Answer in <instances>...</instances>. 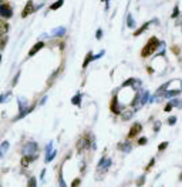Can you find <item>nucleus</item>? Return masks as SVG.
<instances>
[{
  "label": "nucleus",
  "instance_id": "nucleus-1",
  "mask_svg": "<svg viewBox=\"0 0 182 187\" xmlns=\"http://www.w3.org/2000/svg\"><path fill=\"white\" fill-rule=\"evenodd\" d=\"M159 44H161V42L155 37V36H152L151 39L148 40V43L144 46V49L141 50V57H149V56H152L155 51H157V49H159Z\"/></svg>",
  "mask_w": 182,
  "mask_h": 187
},
{
  "label": "nucleus",
  "instance_id": "nucleus-2",
  "mask_svg": "<svg viewBox=\"0 0 182 187\" xmlns=\"http://www.w3.org/2000/svg\"><path fill=\"white\" fill-rule=\"evenodd\" d=\"M0 16L3 19H12V16H13V9L6 0H3L0 3Z\"/></svg>",
  "mask_w": 182,
  "mask_h": 187
},
{
  "label": "nucleus",
  "instance_id": "nucleus-3",
  "mask_svg": "<svg viewBox=\"0 0 182 187\" xmlns=\"http://www.w3.org/2000/svg\"><path fill=\"white\" fill-rule=\"evenodd\" d=\"M32 13H34V3H33V0H29L26 3V6H24V10L21 12V17H27L29 15H32Z\"/></svg>",
  "mask_w": 182,
  "mask_h": 187
},
{
  "label": "nucleus",
  "instance_id": "nucleus-4",
  "mask_svg": "<svg viewBox=\"0 0 182 187\" xmlns=\"http://www.w3.org/2000/svg\"><path fill=\"white\" fill-rule=\"evenodd\" d=\"M66 27L64 26H58V27H54L53 30H51V37H61V36H64L66 34Z\"/></svg>",
  "mask_w": 182,
  "mask_h": 187
},
{
  "label": "nucleus",
  "instance_id": "nucleus-5",
  "mask_svg": "<svg viewBox=\"0 0 182 187\" xmlns=\"http://www.w3.org/2000/svg\"><path fill=\"white\" fill-rule=\"evenodd\" d=\"M44 44H46L44 42H38V43H36L33 47L30 49V51H29V57H33L34 54H37L38 51H40L41 49H43V47H44Z\"/></svg>",
  "mask_w": 182,
  "mask_h": 187
},
{
  "label": "nucleus",
  "instance_id": "nucleus-6",
  "mask_svg": "<svg viewBox=\"0 0 182 187\" xmlns=\"http://www.w3.org/2000/svg\"><path fill=\"white\" fill-rule=\"evenodd\" d=\"M141 129H142V127H141V124H139V123H135L133 127H131L130 133H128V137H130V139L135 137L137 134H138V133H139V132H141Z\"/></svg>",
  "mask_w": 182,
  "mask_h": 187
},
{
  "label": "nucleus",
  "instance_id": "nucleus-7",
  "mask_svg": "<svg viewBox=\"0 0 182 187\" xmlns=\"http://www.w3.org/2000/svg\"><path fill=\"white\" fill-rule=\"evenodd\" d=\"M93 60H95V56L93 54V51H88L87 54H85V59H84V62H83V69H85Z\"/></svg>",
  "mask_w": 182,
  "mask_h": 187
},
{
  "label": "nucleus",
  "instance_id": "nucleus-8",
  "mask_svg": "<svg viewBox=\"0 0 182 187\" xmlns=\"http://www.w3.org/2000/svg\"><path fill=\"white\" fill-rule=\"evenodd\" d=\"M152 23H154V21H147V23H144V24H142V26H141L139 29H137V32H134V36L137 37V36H139V34H142V33H144V32H145V30H147V29H148L149 26L152 24Z\"/></svg>",
  "mask_w": 182,
  "mask_h": 187
},
{
  "label": "nucleus",
  "instance_id": "nucleus-9",
  "mask_svg": "<svg viewBox=\"0 0 182 187\" xmlns=\"http://www.w3.org/2000/svg\"><path fill=\"white\" fill-rule=\"evenodd\" d=\"M127 27H130V29H134V27H135V20H134V17L131 13L127 15Z\"/></svg>",
  "mask_w": 182,
  "mask_h": 187
},
{
  "label": "nucleus",
  "instance_id": "nucleus-10",
  "mask_svg": "<svg viewBox=\"0 0 182 187\" xmlns=\"http://www.w3.org/2000/svg\"><path fill=\"white\" fill-rule=\"evenodd\" d=\"M63 4H64V0H57V1H54V3H53V4L50 6V10H53V12H54V10L60 9V7H61Z\"/></svg>",
  "mask_w": 182,
  "mask_h": 187
},
{
  "label": "nucleus",
  "instance_id": "nucleus-11",
  "mask_svg": "<svg viewBox=\"0 0 182 187\" xmlns=\"http://www.w3.org/2000/svg\"><path fill=\"white\" fill-rule=\"evenodd\" d=\"M111 110L114 112V113H120V109H118V100H117V97L113 99V102H111Z\"/></svg>",
  "mask_w": 182,
  "mask_h": 187
},
{
  "label": "nucleus",
  "instance_id": "nucleus-12",
  "mask_svg": "<svg viewBox=\"0 0 182 187\" xmlns=\"http://www.w3.org/2000/svg\"><path fill=\"white\" fill-rule=\"evenodd\" d=\"M7 30H9V24H7V23H4V21H1V33L6 34L7 33Z\"/></svg>",
  "mask_w": 182,
  "mask_h": 187
},
{
  "label": "nucleus",
  "instance_id": "nucleus-13",
  "mask_svg": "<svg viewBox=\"0 0 182 187\" xmlns=\"http://www.w3.org/2000/svg\"><path fill=\"white\" fill-rule=\"evenodd\" d=\"M178 15H179V7H178V6H175V7H174V13H172V19H177V17H178Z\"/></svg>",
  "mask_w": 182,
  "mask_h": 187
},
{
  "label": "nucleus",
  "instance_id": "nucleus-14",
  "mask_svg": "<svg viewBox=\"0 0 182 187\" xmlns=\"http://www.w3.org/2000/svg\"><path fill=\"white\" fill-rule=\"evenodd\" d=\"M131 116H133V112H125V113H122V119L124 120L131 119Z\"/></svg>",
  "mask_w": 182,
  "mask_h": 187
},
{
  "label": "nucleus",
  "instance_id": "nucleus-15",
  "mask_svg": "<svg viewBox=\"0 0 182 187\" xmlns=\"http://www.w3.org/2000/svg\"><path fill=\"white\" fill-rule=\"evenodd\" d=\"M95 39H97V40H101V39H102V29H98V30H97Z\"/></svg>",
  "mask_w": 182,
  "mask_h": 187
},
{
  "label": "nucleus",
  "instance_id": "nucleus-16",
  "mask_svg": "<svg viewBox=\"0 0 182 187\" xmlns=\"http://www.w3.org/2000/svg\"><path fill=\"white\" fill-rule=\"evenodd\" d=\"M6 42H7V36H3V37H1V50L4 49V46H6Z\"/></svg>",
  "mask_w": 182,
  "mask_h": 187
},
{
  "label": "nucleus",
  "instance_id": "nucleus-17",
  "mask_svg": "<svg viewBox=\"0 0 182 187\" xmlns=\"http://www.w3.org/2000/svg\"><path fill=\"white\" fill-rule=\"evenodd\" d=\"M179 91H177V90H171V91H166V96H177Z\"/></svg>",
  "mask_w": 182,
  "mask_h": 187
},
{
  "label": "nucleus",
  "instance_id": "nucleus-18",
  "mask_svg": "<svg viewBox=\"0 0 182 187\" xmlns=\"http://www.w3.org/2000/svg\"><path fill=\"white\" fill-rule=\"evenodd\" d=\"M43 6H44V3H43V1H41V3H38L37 6H34V12H37V10H40V7H43Z\"/></svg>",
  "mask_w": 182,
  "mask_h": 187
},
{
  "label": "nucleus",
  "instance_id": "nucleus-19",
  "mask_svg": "<svg viewBox=\"0 0 182 187\" xmlns=\"http://www.w3.org/2000/svg\"><path fill=\"white\" fill-rule=\"evenodd\" d=\"M104 54H105V50H101L98 54H95V60H97V59H100V57H102Z\"/></svg>",
  "mask_w": 182,
  "mask_h": 187
},
{
  "label": "nucleus",
  "instance_id": "nucleus-20",
  "mask_svg": "<svg viewBox=\"0 0 182 187\" xmlns=\"http://www.w3.org/2000/svg\"><path fill=\"white\" fill-rule=\"evenodd\" d=\"M102 1H105V10H108L110 9V0H102Z\"/></svg>",
  "mask_w": 182,
  "mask_h": 187
},
{
  "label": "nucleus",
  "instance_id": "nucleus-21",
  "mask_svg": "<svg viewBox=\"0 0 182 187\" xmlns=\"http://www.w3.org/2000/svg\"><path fill=\"white\" fill-rule=\"evenodd\" d=\"M171 109H172V104L169 103V104H166V107H165V112H169Z\"/></svg>",
  "mask_w": 182,
  "mask_h": 187
},
{
  "label": "nucleus",
  "instance_id": "nucleus-22",
  "mask_svg": "<svg viewBox=\"0 0 182 187\" xmlns=\"http://www.w3.org/2000/svg\"><path fill=\"white\" fill-rule=\"evenodd\" d=\"M80 183V179H77V180H74V183H73V187H77V184Z\"/></svg>",
  "mask_w": 182,
  "mask_h": 187
},
{
  "label": "nucleus",
  "instance_id": "nucleus-23",
  "mask_svg": "<svg viewBox=\"0 0 182 187\" xmlns=\"http://www.w3.org/2000/svg\"><path fill=\"white\" fill-rule=\"evenodd\" d=\"M145 141H147V140L142 137V139H139V141H138V143H139V144H145Z\"/></svg>",
  "mask_w": 182,
  "mask_h": 187
},
{
  "label": "nucleus",
  "instance_id": "nucleus-24",
  "mask_svg": "<svg viewBox=\"0 0 182 187\" xmlns=\"http://www.w3.org/2000/svg\"><path fill=\"white\" fill-rule=\"evenodd\" d=\"M165 147H166V143H162V144H161V147H159V150H164Z\"/></svg>",
  "mask_w": 182,
  "mask_h": 187
},
{
  "label": "nucleus",
  "instance_id": "nucleus-25",
  "mask_svg": "<svg viewBox=\"0 0 182 187\" xmlns=\"http://www.w3.org/2000/svg\"><path fill=\"white\" fill-rule=\"evenodd\" d=\"M174 123H175V117H171L169 119V124H174Z\"/></svg>",
  "mask_w": 182,
  "mask_h": 187
},
{
  "label": "nucleus",
  "instance_id": "nucleus-26",
  "mask_svg": "<svg viewBox=\"0 0 182 187\" xmlns=\"http://www.w3.org/2000/svg\"><path fill=\"white\" fill-rule=\"evenodd\" d=\"M181 87H182V83H181Z\"/></svg>",
  "mask_w": 182,
  "mask_h": 187
}]
</instances>
